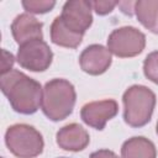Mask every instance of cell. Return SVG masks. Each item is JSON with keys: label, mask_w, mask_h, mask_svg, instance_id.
<instances>
[{"label": "cell", "mask_w": 158, "mask_h": 158, "mask_svg": "<svg viewBox=\"0 0 158 158\" xmlns=\"http://www.w3.org/2000/svg\"><path fill=\"white\" fill-rule=\"evenodd\" d=\"M75 101V88L69 80L54 78L44 84L41 109L51 121L57 122L67 118L73 112Z\"/></svg>", "instance_id": "2"}, {"label": "cell", "mask_w": 158, "mask_h": 158, "mask_svg": "<svg viewBox=\"0 0 158 158\" xmlns=\"http://www.w3.org/2000/svg\"><path fill=\"white\" fill-rule=\"evenodd\" d=\"M144 77L154 84H158V51L151 52L143 62Z\"/></svg>", "instance_id": "16"}, {"label": "cell", "mask_w": 158, "mask_h": 158, "mask_svg": "<svg viewBox=\"0 0 158 158\" xmlns=\"http://www.w3.org/2000/svg\"><path fill=\"white\" fill-rule=\"evenodd\" d=\"M112 62V54L102 44H90L79 56V65L83 72L90 75H100L105 73Z\"/></svg>", "instance_id": "9"}, {"label": "cell", "mask_w": 158, "mask_h": 158, "mask_svg": "<svg viewBox=\"0 0 158 158\" xmlns=\"http://www.w3.org/2000/svg\"><path fill=\"white\" fill-rule=\"evenodd\" d=\"M146 47V36L133 26L115 28L107 37V49L120 58L136 57Z\"/></svg>", "instance_id": "5"}, {"label": "cell", "mask_w": 158, "mask_h": 158, "mask_svg": "<svg viewBox=\"0 0 158 158\" xmlns=\"http://www.w3.org/2000/svg\"><path fill=\"white\" fill-rule=\"evenodd\" d=\"M51 41L60 47H65V48H77L81 41H83V36L80 35H75L72 31H69L63 22L60 21L59 16H57L52 25H51Z\"/></svg>", "instance_id": "14"}, {"label": "cell", "mask_w": 158, "mask_h": 158, "mask_svg": "<svg viewBox=\"0 0 158 158\" xmlns=\"http://www.w3.org/2000/svg\"><path fill=\"white\" fill-rule=\"evenodd\" d=\"M156 132H157V135H158V121H157V127H156Z\"/></svg>", "instance_id": "21"}, {"label": "cell", "mask_w": 158, "mask_h": 158, "mask_svg": "<svg viewBox=\"0 0 158 158\" xmlns=\"http://www.w3.org/2000/svg\"><path fill=\"white\" fill-rule=\"evenodd\" d=\"M135 2L136 1H118L117 6L121 9V11L128 16H132L135 14Z\"/></svg>", "instance_id": "20"}, {"label": "cell", "mask_w": 158, "mask_h": 158, "mask_svg": "<svg viewBox=\"0 0 158 158\" xmlns=\"http://www.w3.org/2000/svg\"><path fill=\"white\" fill-rule=\"evenodd\" d=\"M91 1L69 0L65 1L59 15L63 25L75 35L84 36L93 23Z\"/></svg>", "instance_id": "7"}, {"label": "cell", "mask_w": 158, "mask_h": 158, "mask_svg": "<svg viewBox=\"0 0 158 158\" xmlns=\"http://www.w3.org/2000/svg\"><path fill=\"white\" fill-rule=\"evenodd\" d=\"M135 15L143 27L158 35V0H137Z\"/></svg>", "instance_id": "13"}, {"label": "cell", "mask_w": 158, "mask_h": 158, "mask_svg": "<svg viewBox=\"0 0 158 158\" xmlns=\"http://www.w3.org/2000/svg\"><path fill=\"white\" fill-rule=\"evenodd\" d=\"M117 4H118V1H112V0H95V1H91L93 10L98 15L110 14L117 6Z\"/></svg>", "instance_id": "17"}, {"label": "cell", "mask_w": 158, "mask_h": 158, "mask_svg": "<svg viewBox=\"0 0 158 158\" xmlns=\"http://www.w3.org/2000/svg\"><path fill=\"white\" fill-rule=\"evenodd\" d=\"M21 4L27 14H46L56 6L54 0H23Z\"/></svg>", "instance_id": "15"}, {"label": "cell", "mask_w": 158, "mask_h": 158, "mask_svg": "<svg viewBox=\"0 0 158 158\" xmlns=\"http://www.w3.org/2000/svg\"><path fill=\"white\" fill-rule=\"evenodd\" d=\"M123 120L131 127L147 125L153 115L156 106V94L147 86L131 85L122 95Z\"/></svg>", "instance_id": "3"}, {"label": "cell", "mask_w": 158, "mask_h": 158, "mask_svg": "<svg viewBox=\"0 0 158 158\" xmlns=\"http://www.w3.org/2000/svg\"><path fill=\"white\" fill-rule=\"evenodd\" d=\"M42 22L31 14L23 12L17 15L11 23V33L15 42L21 46L32 40H43Z\"/></svg>", "instance_id": "10"}, {"label": "cell", "mask_w": 158, "mask_h": 158, "mask_svg": "<svg viewBox=\"0 0 158 158\" xmlns=\"http://www.w3.org/2000/svg\"><path fill=\"white\" fill-rule=\"evenodd\" d=\"M118 112V104L114 99L91 101L85 104L80 110L83 122L95 130H104L107 121L114 118Z\"/></svg>", "instance_id": "8"}, {"label": "cell", "mask_w": 158, "mask_h": 158, "mask_svg": "<svg viewBox=\"0 0 158 158\" xmlns=\"http://www.w3.org/2000/svg\"><path fill=\"white\" fill-rule=\"evenodd\" d=\"M56 142L59 148L69 152H79L88 147L90 136L88 131L79 123H68L59 128L56 135Z\"/></svg>", "instance_id": "11"}, {"label": "cell", "mask_w": 158, "mask_h": 158, "mask_svg": "<svg viewBox=\"0 0 158 158\" xmlns=\"http://www.w3.org/2000/svg\"><path fill=\"white\" fill-rule=\"evenodd\" d=\"M2 94L7 98L11 107L22 115L35 114L42 101L41 84L25 73L12 69L0 77Z\"/></svg>", "instance_id": "1"}, {"label": "cell", "mask_w": 158, "mask_h": 158, "mask_svg": "<svg viewBox=\"0 0 158 158\" xmlns=\"http://www.w3.org/2000/svg\"><path fill=\"white\" fill-rule=\"evenodd\" d=\"M121 158H157V149L151 139L136 136L122 143Z\"/></svg>", "instance_id": "12"}, {"label": "cell", "mask_w": 158, "mask_h": 158, "mask_svg": "<svg viewBox=\"0 0 158 158\" xmlns=\"http://www.w3.org/2000/svg\"><path fill=\"white\" fill-rule=\"evenodd\" d=\"M60 158H65V157H60Z\"/></svg>", "instance_id": "22"}, {"label": "cell", "mask_w": 158, "mask_h": 158, "mask_svg": "<svg viewBox=\"0 0 158 158\" xmlns=\"http://www.w3.org/2000/svg\"><path fill=\"white\" fill-rule=\"evenodd\" d=\"M89 158H121L118 157L114 151L111 149H106V148H102V149H99V151H95L93 152Z\"/></svg>", "instance_id": "19"}, {"label": "cell", "mask_w": 158, "mask_h": 158, "mask_svg": "<svg viewBox=\"0 0 158 158\" xmlns=\"http://www.w3.org/2000/svg\"><path fill=\"white\" fill-rule=\"evenodd\" d=\"M5 143L9 151L17 158H35L43 152L42 135L26 123H15L5 132Z\"/></svg>", "instance_id": "4"}, {"label": "cell", "mask_w": 158, "mask_h": 158, "mask_svg": "<svg viewBox=\"0 0 158 158\" xmlns=\"http://www.w3.org/2000/svg\"><path fill=\"white\" fill-rule=\"evenodd\" d=\"M16 60L30 72H44L53 60V52L43 40H32L19 46Z\"/></svg>", "instance_id": "6"}, {"label": "cell", "mask_w": 158, "mask_h": 158, "mask_svg": "<svg viewBox=\"0 0 158 158\" xmlns=\"http://www.w3.org/2000/svg\"><path fill=\"white\" fill-rule=\"evenodd\" d=\"M14 62H15V57H14V56H12L10 52H7V51L2 49L1 74H5V73H7V72L12 70V65H14Z\"/></svg>", "instance_id": "18"}]
</instances>
